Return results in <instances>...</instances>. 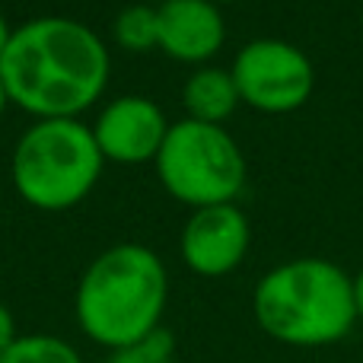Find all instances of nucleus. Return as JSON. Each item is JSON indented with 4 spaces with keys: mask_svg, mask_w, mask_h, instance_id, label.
<instances>
[{
    "mask_svg": "<svg viewBox=\"0 0 363 363\" xmlns=\"http://www.w3.org/2000/svg\"><path fill=\"white\" fill-rule=\"evenodd\" d=\"M6 99L38 118H77L108 83V51L89 26L42 16L13 32L0 57Z\"/></svg>",
    "mask_w": 363,
    "mask_h": 363,
    "instance_id": "1",
    "label": "nucleus"
},
{
    "mask_svg": "<svg viewBox=\"0 0 363 363\" xmlns=\"http://www.w3.org/2000/svg\"><path fill=\"white\" fill-rule=\"evenodd\" d=\"M169 277L157 252L138 242L106 249L77 287V322L96 345L118 351L153 335L163 319Z\"/></svg>",
    "mask_w": 363,
    "mask_h": 363,
    "instance_id": "2",
    "label": "nucleus"
},
{
    "mask_svg": "<svg viewBox=\"0 0 363 363\" xmlns=\"http://www.w3.org/2000/svg\"><path fill=\"white\" fill-rule=\"evenodd\" d=\"M252 313L258 328L281 345H335L347 338L357 322L354 277L328 258H294L255 284Z\"/></svg>",
    "mask_w": 363,
    "mask_h": 363,
    "instance_id": "3",
    "label": "nucleus"
},
{
    "mask_svg": "<svg viewBox=\"0 0 363 363\" xmlns=\"http://www.w3.org/2000/svg\"><path fill=\"white\" fill-rule=\"evenodd\" d=\"M102 163L93 128L77 118H45L19 138L10 172L26 204L38 211H67L93 191Z\"/></svg>",
    "mask_w": 363,
    "mask_h": 363,
    "instance_id": "4",
    "label": "nucleus"
},
{
    "mask_svg": "<svg viewBox=\"0 0 363 363\" xmlns=\"http://www.w3.org/2000/svg\"><path fill=\"white\" fill-rule=\"evenodd\" d=\"M153 163L166 191L194 211L233 204L245 185V157L223 125L176 121Z\"/></svg>",
    "mask_w": 363,
    "mask_h": 363,
    "instance_id": "5",
    "label": "nucleus"
},
{
    "mask_svg": "<svg viewBox=\"0 0 363 363\" xmlns=\"http://www.w3.org/2000/svg\"><path fill=\"white\" fill-rule=\"evenodd\" d=\"M239 99L268 115H287L306 106L315 89V70L306 51L284 38H255L230 67Z\"/></svg>",
    "mask_w": 363,
    "mask_h": 363,
    "instance_id": "6",
    "label": "nucleus"
},
{
    "mask_svg": "<svg viewBox=\"0 0 363 363\" xmlns=\"http://www.w3.org/2000/svg\"><path fill=\"white\" fill-rule=\"evenodd\" d=\"M249 242V220L236 204L198 207L182 230V258L194 274L223 277L242 264Z\"/></svg>",
    "mask_w": 363,
    "mask_h": 363,
    "instance_id": "7",
    "label": "nucleus"
},
{
    "mask_svg": "<svg viewBox=\"0 0 363 363\" xmlns=\"http://www.w3.org/2000/svg\"><path fill=\"white\" fill-rule=\"evenodd\" d=\"M169 134L163 108L144 96H121L108 102L99 112V121L93 125V138L99 144L102 160L138 166L147 160H157Z\"/></svg>",
    "mask_w": 363,
    "mask_h": 363,
    "instance_id": "8",
    "label": "nucleus"
},
{
    "mask_svg": "<svg viewBox=\"0 0 363 363\" xmlns=\"http://www.w3.org/2000/svg\"><path fill=\"white\" fill-rule=\"evenodd\" d=\"M226 23L211 0H166L157 6V48L185 64H201L220 51Z\"/></svg>",
    "mask_w": 363,
    "mask_h": 363,
    "instance_id": "9",
    "label": "nucleus"
},
{
    "mask_svg": "<svg viewBox=\"0 0 363 363\" xmlns=\"http://www.w3.org/2000/svg\"><path fill=\"white\" fill-rule=\"evenodd\" d=\"M182 102L188 108V118L191 121H204V125H223L239 99L236 80H233L230 70L223 67H201L188 77L185 89H182Z\"/></svg>",
    "mask_w": 363,
    "mask_h": 363,
    "instance_id": "10",
    "label": "nucleus"
},
{
    "mask_svg": "<svg viewBox=\"0 0 363 363\" xmlns=\"http://www.w3.org/2000/svg\"><path fill=\"white\" fill-rule=\"evenodd\" d=\"M0 363H83L74 345L55 335H23L4 354Z\"/></svg>",
    "mask_w": 363,
    "mask_h": 363,
    "instance_id": "11",
    "label": "nucleus"
},
{
    "mask_svg": "<svg viewBox=\"0 0 363 363\" xmlns=\"http://www.w3.org/2000/svg\"><path fill=\"white\" fill-rule=\"evenodd\" d=\"M115 42L128 51L157 48V6L134 4L118 13L115 19Z\"/></svg>",
    "mask_w": 363,
    "mask_h": 363,
    "instance_id": "12",
    "label": "nucleus"
},
{
    "mask_svg": "<svg viewBox=\"0 0 363 363\" xmlns=\"http://www.w3.org/2000/svg\"><path fill=\"white\" fill-rule=\"evenodd\" d=\"M108 363H176V338L166 328H157L147 338L112 351Z\"/></svg>",
    "mask_w": 363,
    "mask_h": 363,
    "instance_id": "13",
    "label": "nucleus"
},
{
    "mask_svg": "<svg viewBox=\"0 0 363 363\" xmlns=\"http://www.w3.org/2000/svg\"><path fill=\"white\" fill-rule=\"evenodd\" d=\"M16 338H19L16 335V319H13V313L0 303V354H4Z\"/></svg>",
    "mask_w": 363,
    "mask_h": 363,
    "instance_id": "14",
    "label": "nucleus"
},
{
    "mask_svg": "<svg viewBox=\"0 0 363 363\" xmlns=\"http://www.w3.org/2000/svg\"><path fill=\"white\" fill-rule=\"evenodd\" d=\"M354 306H357V319H363V268L354 277Z\"/></svg>",
    "mask_w": 363,
    "mask_h": 363,
    "instance_id": "15",
    "label": "nucleus"
},
{
    "mask_svg": "<svg viewBox=\"0 0 363 363\" xmlns=\"http://www.w3.org/2000/svg\"><path fill=\"white\" fill-rule=\"evenodd\" d=\"M10 38H13V32H10V26H6L4 13H0V57H4V51H6V45H10Z\"/></svg>",
    "mask_w": 363,
    "mask_h": 363,
    "instance_id": "16",
    "label": "nucleus"
},
{
    "mask_svg": "<svg viewBox=\"0 0 363 363\" xmlns=\"http://www.w3.org/2000/svg\"><path fill=\"white\" fill-rule=\"evenodd\" d=\"M6 102H10V99H6V89H4V83H0V115H4Z\"/></svg>",
    "mask_w": 363,
    "mask_h": 363,
    "instance_id": "17",
    "label": "nucleus"
},
{
    "mask_svg": "<svg viewBox=\"0 0 363 363\" xmlns=\"http://www.w3.org/2000/svg\"><path fill=\"white\" fill-rule=\"evenodd\" d=\"M138 4H157L160 6V4H166V0H138Z\"/></svg>",
    "mask_w": 363,
    "mask_h": 363,
    "instance_id": "18",
    "label": "nucleus"
},
{
    "mask_svg": "<svg viewBox=\"0 0 363 363\" xmlns=\"http://www.w3.org/2000/svg\"><path fill=\"white\" fill-rule=\"evenodd\" d=\"M211 4H233V0H211Z\"/></svg>",
    "mask_w": 363,
    "mask_h": 363,
    "instance_id": "19",
    "label": "nucleus"
}]
</instances>
